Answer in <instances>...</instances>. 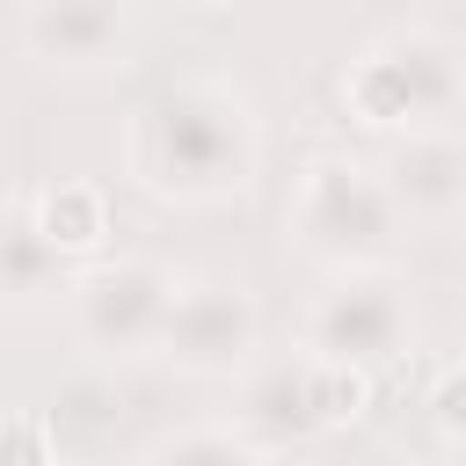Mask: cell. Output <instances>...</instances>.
Returning <instances> with one entry per match:
<instances>
[{
  "mask_svg": "<svg viewBox=\"0 0 466 466\" xmlns=\"http://www.w3.org/2000/svg\"><path fill=\"white\" fill-rule=\"evenodd\" d=\"M430 430L444 444H459V430H466V371H459V357H444L437 379H430Z\"/></svg>",
  "mask_w": 466,
  "mask_h": 466,
  "instance_id": "14",
  "label": "cell"
},
{
  "mask_svg": "<svg viewBox=\"0 0 466 466\" xmlns=\"http://www.w3.org/2000/svg\"><path fill=\"white\" fill-rule=\"evenodd\" d=\"M175 284H182V269L167 255H95L66 284V328L87 357L131 364V357L153 350Z\"/></svg>",
  "mask_w": 466,
  "mask_h": 466,
  "instance_id": "6",
  "label": "cell"
},
{
  "mask_svg": "<svg viewBox=\"0 0 466 466\" xmlns=\"http://www.w3.org/2000/svg\"><path fill=\"white\" fill-rule=\"evenodd\" d=\"M335 102L357 131L415 138V131H459L466 109V44L437 15H400L357 44V58L335 73Z\"/></svg>",
  "mask_w": 466,
  "mask_h": 466,
  "instance_id": "2",
  "label": "cell"
},
{
  "mask_svg": "<svg viewBox=\"0 0 466 466\" xmlns=\"http://www.w3.org/2000/svg\"><path fill=\"white\" fill-rule=\"evenodd\" d=\"M379 182L408 233H459L466 218V138L459 131H415L393 138L379 160Z\"/></svg>",
  "mask_w": 466,
  "mask_h": 466,
  "instance_id": "9",
  "label": "cell"
},
{
  "mask_svg": "<svg viewBox=\"0 0 466 466\" xmlns=\"http://www.w3.org/2000/svg\"><path fill=\"white\" fill-rule=\"evenodd\" d=\"M167 371L182 379H240L248 364H262V306L240 277H182L153 350Z\"/></svg>",
  "mask_w": 466,
  "mask_h": 466,
  "instance_id": "7",
  "label": "cell"
},
{
  "mask_svg": "<svg viewBox=\"0 0 466 466\" xmlns=\"http://www.w3.org/2000/svg\"><path fill=\"white\" fill-rule=\"evenodd\" d=\"M364 415H371V379L350 371V364H320L306 350L248 364L240 371V400H233V430L255 451L335 437V430H357Z\"/></svg>",
  "mask_w": 466,
  "mask_h": 466,
  "instance_id": "4",
  "label": "cell"
},
{
  "mask_svg": "<svg viewBox=\"0 0 466 466\" xmlns=\"http://www.w3.org/2000/svg\"><path fill=\"white\" fill-rule=\"evenodd\" d=\"M415 291L400 269H357V277H328L306 313H299V350L320 364H350V371H379L393 357L415 350Z\"/></svg>",
  "mask_w": 466,
  "mask_h": 466,
  "instance_id": "5",
  "label": "cell"
},
{
  "mask_svg": "<svg viewBox=\"0 0 466 466\" xmlns=\"http://www.w3.org/2000/svg\"><path fill=\"white\" fill-rule=\"evenodd\" d=\"M284 248L306 255L328 277H357V269H393L408 248V226L379 182L371 160L320 146L299 160L291 197H284Z\"/></svg>",
  "mask_w": 466,
  "mask_h": 466,
  "instance_id": "3",
  "label": "cell"
},
{
  "mask_svg": "<svg viewBox=\"0 0 466 466\" xmlns=\"http://www.w3.org/2000/svg\"><path fill=\"white\" fill-rule=\"evenodd\" d=\"M22 211H29L36 240H44L58 262H73V269L109 248V197H102L95 182H44Z\"/></svg>",
  "mask_w": 466,
  "mask_h": 466,
  "instance_id": "10",
  "label": "cell"
},
{
  "mask_svg": "<svg viewBox=\"0 0 466 466\" xmlns=\"http://www.w3.org/2000/svg\"><path fill=\"white\" fill-rule=\"evenodd\" d=\"M66 284H73V262H58V255L36 240L29 211H0V306L36 313V306L66 299Z\"/></svg>",
  "mask_w": 466,
  "mask_h": 466,
  "instance_id": "11",
  "label": "cell"
},
{
  "mask_svg": "<svg viewBox=\"0 0 466 466\" xmlns=\"http://www.w3.org/2000/svg\"><path fill=\"white\" fill-rule=\"evenodd\" d=\"M262 116L226 73H189L153 87L124 124V175L160 204H233L255 189Z\"/></svg>",
  "mask_w": 466,
  "mask_h": 466,
  "instance_id": "1",
  "label": "cell"
},
{
  "mask_svg": "<svg viewBox=\"0 0 466 466\" xmlns=\"http://www.w3.org/2000/svg\"><path fill=\"white\" fill-rule=\"evenodd\" d=\"M0 466H58V437L44 415H0Z\"/></svg>",
  "mask_w": 466,
  "mask_h": 466,
  "instance_id": "13",
  "label": "cell"
},
{
  "mask_svg": "<svg viewBox=\"0 0 466 466\" xmlns=\"http://www.w3.org/2000/svg\"><path fill=\"white\" fill-rule=\"evenodd\" d=\"M146 15L116 7V0H36L15 15V44L36 73H66V80H102L124 73L138 58Z\"/></svg>",
  "mask_w": 466,
  "mask_h": 466,
  "instance_id": "8",
  "label": "cell"
},
{
  "mask_svg": "<svg viewBox=\"0 0 466 466\" xmlns=\"http://www.w3.org/2000/svg\"><path fill=\"white\" fill-rule=\"evenodd\" d=\"M138 466H269V451H255L233 422H182V430H160Z\"/></svg>",
  "mask_w": 466,
  "mask_h": 466,
  "instance_id": "12",
  "label": "cell"
}]
</instances>
